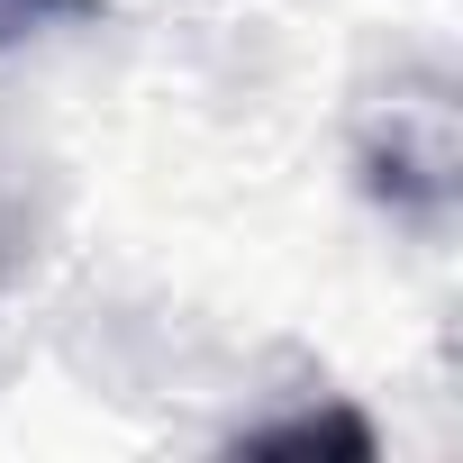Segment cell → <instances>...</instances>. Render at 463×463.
Here are the masks:
<instances>
[{"mask_svg": "<svg viewBox=\"0 0 463 463\" xmlns=\"http://www.w3.org/2000/svg\"><path fill=\"white\" fill-rule=\"evenodd\" d=\"M55 10H82V0H0V37H28V28L55 19Z\"/></svg>", "mask_w": 463, "mask_h": 463, "instance_id": "6da1fadb", "label": "cell"}]
</instances>
